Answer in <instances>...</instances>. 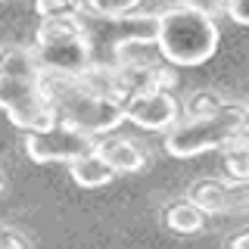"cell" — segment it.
<instances>
[{
  "label": "cell",
  "mask_w": 249,
  "mask_h": 249,
  "mask_svg": "<svg viewBox=\"0 0 249 249\" xmlns=\"http://www.w3.org/2000/svg\"><path fill=\"white\" fill-rule=\"evenodd\" d=\"M41 84H44L47 97H50L53 109H56V119L72 124V128H81L93 137H103V134H112L124 122V103L122 100L93 93L75 75L41 72Z\"/></svg>",
  "instance_id": "6da1fadb"
},
{
  "label": "cell",
  "mask_w": 249,
  "mask_h": 249,
  "mask_svg": "<svg viewBox=\"0 0 249 249\" xmlns=\"http://www.w3.org/2000/svg\"><path fill=\"white\" fill-rule=\"evenodd\" d=\"M156 47L171 66H202L218 50L215 16L187 3L168 6L156 16Z\"/></svg>",
  "instance_id": "7a4b0ae2"
},
{
  "label": "cell",
  "mask_w": 249,
  "mask_h": 249,
  "mask_svg": "<svg viewBox=\"0 0 249 249\" xmlns=\"http://www.w3.org/2000/svg\"><path fill=\"white\" fill-rule=\"evenodd\" d=\"M249 128V106L221 100L215 109L199 115H190L184 122H175L165 131V153L175 159H190L199 153L221 150L233 137H240Z\"/></svg>",
  "instance_id": "3957f363"
},
{
  "label": "cell",
  "mask_w": 249,
  "mask_h": 249,
  "mask_svg": "<svg viewBox=\"0 0 249 249\" xmlns=\"http://www.w3.org/2000/svg\"><path fill=\"white\" fill-rule=\"evenodd\" d=\"M31 50L37 56L41 72L50 75H81L93 62V47L78 13L41 16Z\"/></svg>",
  "instance_id": "277c9868"
},
{
  "label": "cell",
  "mask_w": 249,
  "mask_h": 249,
  "mask_svg": "<svg viewBox=\"0 0 249 249\" xmlns=\"http://www.w3.org/2000/svg\"><path fill=\"white\" fill-rule=\"evenodd\" d=\"M0 109L25 134L56 124V109L41 84V75H0Z\"/></svg>",
  "instance_id": "5b68a950"
},
{
  "label": "cell",
  "mask_w": 249,
  "mask_h": 249,
  "mask_svg": "<svg viewBox=\"0 0 249 249\" xmlns=\"http://www.w3.org/2000/svg\"><path fill=\"white\" fill-rule=\"evenodd\" d=\"M93 143H97V137L88 134V131L81 128H72V124L59 122L50 124V128L44 131H28L25 134V153L31 162H72L78 156H88L93 153Z\"/></svg>",
  "instance_id": "8992f818"
},
{
  "label": "cell",
  "mask_w": 249,
  "mask_h": 249,
  "mask_svg": "<svg viewBox=\"0 0 249 249\" xmlns=\"http://www.w3.org/2000/svg\"><path fill=\"white\" fill-rule=\"evenodd\" d=\"M122 103H124V122L137 124L143 131H168L178 122V115H181L178 100L159 84L134 88Z\"/></svg>",
  "instance_id": "52a82bcc"
},
{
  "label": "cell",
  "mask_w": 249,
  "mask_h": 249,
  "mask_svg": "<svg viewBox=\"0 0 249 249\" xmlns=\"http://www.w3.org/2000/svg\"><path fill=\"white\" fill-rule=\"evenodd\" d=\"M93 153H97L115 175H124V171L134 175V171H140L146 165L140 146L134 140H128V137H106L103 134V137H97V143H93Z\"/></svg>",
  "instance_id": "ba28073f"
},
{
  "label": "cell",
  "mask_w": 249,
  "mask_h": 249,
  "mask_svg": "<svg viewBox=\"0 0 249 249\" xmlns=\"http://www.w3.org/2000/svg\"><path fill=\"white\" fill-rule=\"evenodd\" d=\"M69 175H72V181L78 187H106L115 178V171L97 153H88V156H78V159L69 162Z\"/></svg>",
  "instance_id": "9c48e42d"
},
{
  "label": "cell",
  "mask_w": 249,
  "mask_h": 249,
  "mask_svg": "<svg viewBox=\"0 0 249 249\" xmlns=\"http://www.w3.org/2000/svg\"><path fill=\"white\" fill-rule=\"evenodd\" d=\"M162 218H165V228L175 231V233H199L206 228V212H202L190 196L171 202Z\"/></svg>",
  "instance_id": "30bf717a"
},
{
  "label": "cell",
  "mask_w": 249,
  "mask_h": 249,
  "mask_svg": "<svg viewBox=\"0 0 249 249\" xmlns=\"http://www.w3.org/2000/svg\"><path fill=\"white\" fill-rule=\"evenodd\" d=\"M0 75H41L37 56L31 47H0Z\"/></svg>",
  "instance_id": "8fae6325"
},
{
  "label": "cell",
  "mask_w": 249,
  "mask_h": 249,
  "mask_svg": "<svg viewBox=\"0 0 249 249\" xmlns=\"http://www.w3.org/2000/svg\"><path fill=\"white\" fill-rule=\"evenodd\" d=\"M221 150H224V168H228L231 181H249V140L240 134L231 143H224Z\"/></svg>",
  "instance_id": "7c38bea8"
},
{
  "label": "cell",
  "mask_w": 249,
  "mask_h": 249,
  "mask_svg": "<svg viewBox=\"0 0 249 249\" xmlns=\"http://www.w3.org/2000/svg\"><path fill=\"white\" fill-rule=\"evenodd\" d=\"M97 16L103 19H115V16H124V13H134L140 0H84Z\"/></svg>",
  "instance_id": "4fadbf2b"
},
{
  "label": "cell",
  "mask_w": 249,
  "mask_h": 249,
  "mask_svg": "<svg viewBox=\"0 0 249 249\" xmlns=\"http://www.w3.org/2000/svg\"><path fill=\"white\" fill-rule=\"evenodd\" d=\"M41 16H59V13H78V0H35Z\"/></svg>",
  "instance_id": "5bb4252c"
},
{
  "label": "cell",
  "mask_w": 249,
  "mask_h": 249,
  "mask_svg": "<svg viewBox=\"0 0 249 249\" xmlns=\"http://www.w3.org/2000/svg\"><path fill=\"white\" fill-rule=\"evenodd\" d=\"M224 13H228L237 25H249V0H228V10Z\"/></svg>",
  "instance_id": "9a60e30c"
},
{
  "label": "cell",
  "mask_w": 249,
  "mask_h": 249,
  "mask_svg": "<svg viewBox=\"0 0 249 249\" xmlns=\"http://www.w3.org/2000/svg\"><path fill=\"white\" fill-rule=\"evenodd\" d=\"M31 240L28 237H22L16 228H6V224H0V249H6V246H28Z\"/></svg>",
  "instance_id": "2e32d148"
},
{
  "label": "cell",
  "mask_w": 249,
  "mask_h": 249,
  "mask_svg": "<svg viewBox=\"0 0 249 249\" xmlns=\"http://www.w3.org/2000/svg\"><path fill=\"white\" fill-rule=\"evenodd\" d=\"M181 3H187V6H196V10L209 13V16H221L224 10H228V0H181Z\"/></svg>",
  "instance_id": "e0dca14e"
},
{
  "label": "cell",
  "mask_w": 249,
  "mask_h": 249,
  "mask_svg": "<svg viewBox=\"0 0 249 249\" xmlns=\"http://www.w3.org/2000/svg\"><path fill=\"white\" fill-rule=\"evenodd\" d=\"M228 246H233V249H249V233H243V237H233Z\"/></svg>",
  "instance_id": "ac0fdd59"
},
{
  "label": "cell",
  "mask_w": 249,
  "mask_h": 249,
  "mask_svg": "<svg viewBox=\"0 0 249 249\" xmlns=\"http://www.w3.org/2000/svg\"><path fill=\"white\" fill-rule=\"evenodd\" d=\"M0 193H3V181H0Z\"/></svg>",
  "instance_id": "d6986e66"
}]
</instances>
